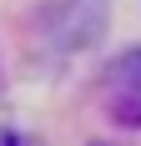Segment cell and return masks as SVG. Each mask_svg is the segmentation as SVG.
<instances>
[{
	"label": "cell",
	"mask_w": 141,
	"mask_h": 146,
	"mask_svg": "<svg viewBox=\"0 0 141 146\" xmlns=\"http://www.w3.org/2000/svg\"><path fill=\"white\" fill-rule=\"evenodd\" d=\"M101 96H106V111H111V121H121V126H136V131H141V50L121 56L111 71H106V81H101Z\"/></svg>",
	"instance_id": "6da1fadb"
}]
</instances>
